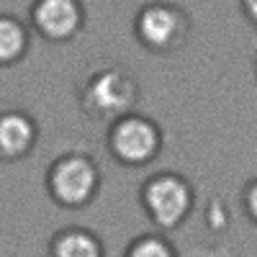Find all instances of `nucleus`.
<instances>
[{
	"mask_svg": "<svg viewBox=\"0 0 257 257\" xmlns=\"http://www.w3.org/2000/svg\"><path fill=\"white\" fill-rule=\"evenodd\" d=\"M77 103L93 121L111 123L123 113H132L142 98L137 77L121 64L103 62L77 82Z\"/></svg>",
	"mask_w": 257,
	"mask_h": 257,
	"instance_id": "f257e3e1",
	"label": "nucleus"
},
{
	"mask_svg": "<svg viewBox=\"0 0 257 257\" xmlns=\"http://www.w3.org/2000/svg\"><path fill=\"white\" fill-rule=\"evenodd\" d=\"M47 185L52 198L64 208H85L100 188V170L98 162L82 152V149H70L59 155L47 175Z\"/></svg>",
	"mask_w": 257,
	"mask_h": 257,
	"instance_id": "f03ea898",
	"label": "nucleus"
},
{
	"mask_svg": "<svg viewBox=\"0 0 257 257\" xmlns=\"http://www.w3.org/2000/svg\"><path fill=\"white\" fill-rule=\"evenodd\" d=\"M134 29H137L142 47H147L155 54H170L188 44L190 16L175 3L155 0V3H147L137 13Z\"/></svg>",
	"mask_w": 257,
	"mask_h": 257,
	"instance_id": "7ed1b4c3",
	"label": "nucleus"
},
{
	"mask_svg": "<svg viewBox=\"0 0 257 257\" xmlns=\"http://www.w3.org/2000/svg\"><path fill=\"white\" fill-rule=\"evenodd\" d=\"M108 149H111V155L118 162H123L126 167H142V165L152 162L160 155L162 132L152 118L123 113L121 118L111 121Z\"/></svg>",
	"mask_w": 257,
	"mask_h": 257,
	"instance_id": "20e7f679",
	"label": "nucleus"
},
{
	"mask_svg": "<svg viewBox=\"0 0 257 257\" xmlns=\"http://www.w3.org/2000/svg\"><path fill=\"white\" fill-rule=\"evenodd\" d=\"M142 203L160 229H175L193 206V188L178 173H157L142 188Z\"/></svg>",
	"mask_w": 257,
	"mask_h": 257,
	"instance_id": "39448f33",
	"label": "nucleus"
},
{
	"mask_svg": "<svg viewBox=\"0 0 257 257\" xmlns=\"http://www.w3.org/2000/svg\"><path fill=\"white\" fill-rule=\"evenodd\" d=\"M31 21L47 41L64 44L82 31L85 6L82 0H34Z\"/></svg>",
	"mask_w": 257,
	"mask_h": 257,
	"instance_id": "423d86ee",
	"label": "nucleus"
},
{
	"mask_svg": "<svg viewBox=\"0 0 257 257\" xmlns=\"http://www.w3.org/2000/svg\"><path fill=\"white\" fill-rule=\"evenodd\" d=\"M36 137L39 126L26 111L13 108V105L0 108V160H24L34 149Z\"/></svg>",
	"mask_w": 257,
	"mask_h": 257,
	"instance_id": "0eeeda50",
	"label": "nucleus"
},
{
	"mask_svg": "<svg viewBox=\"0 0 257 257\" xmlns=\"http://www.w3.org/2000/svg\"><path fill=\"white\" fill-rule=\"evenodd\" d=\"M49 254L54 257H100L103 254V242L95 234L70 226L54 234L49 242Z\"/></svg>",
	"mask_w": 257,
	"mask_h": 257,
	"instance_id": "6e6552de",
	"label": "nucleus"
},
{
	"mask_svg": "<svg viewBox=\"0 0 257 257\" xmlns=\"http://www.w3.org/2000/svg\"><path fill=\"white\" fill-rule=\"evenodd\" d=\"M29 49V31L16 16L0 13V64L11 67V64L24 59Z\"/></svg>",
	"mask_w": 257,
	"mask_h": 257,
	"instance_id": "1a4fd4ad",
	"label": "nucleus"
},
{
	"mask_svg": "<svg viewBox=\"0 0 257 257\" xmlns=\"http://www.w3.org/2000/svg\"><path fill=\"white\" fill-rule=\"evenodd\" d=\"M126 254L128 257H173L175 249L160 234H144V237H139L128 244Z\"/></svg>",
	"mask_w": 257,
	"mask_h": 257,
	"instance_id": "9d476101",
	"label": "nucleus"
},
{
	"mask_svg": "<svg viewBox=\"0 0 257 257\" xmlns=\"http://www.w3.org/2000/svg\"><path fill=\"white\" fill-rule=\"evenodd\" d=\"M203 221L211 231H216V234L226 231L229 229V208H226V203L221 198H211V203L203 211Z\"/></svg>",
	"mask_w": 257,
	"mask_h": 257,
	"instance_id": "9b49d317",
	"label": "nucleus"
},
{
	"mask_svg": "<svg viewBox=\"0 0 257 257\" xmlns=\"http://www.w3.org/2000/svg\"><path fill=\"white\" fill-rule=\"evenodd\" d=\"M244 206L249 208V219L254 221L257 219V185H254V180H249L244 188Z\"/></svg>",
	"mask_w": 257,
	"mask_h": 257,
	"instance_id": "f8f14e48",
	"label": "nucleus"
},
{
	"mask_svg": "<svg viewBox=\"0 0 257 257\" xmlns=\"http://www.w3.org/2000/svg\"><path fill=\"white\" fill-rule=\"evenodd\" d=\"M242 11H244L249 24H254L257 21V0H242Z\"/></svg>",
	"mask_w": 257,
	"mask_h": 257,
	"instance_id": "ddd939ff",
	"label": "nucleus"
}]
</instances>
